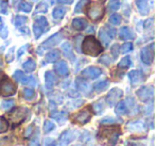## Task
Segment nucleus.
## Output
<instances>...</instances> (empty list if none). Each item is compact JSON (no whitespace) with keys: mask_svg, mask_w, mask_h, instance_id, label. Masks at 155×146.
Segmentation results:
<instances>
[{"mask_svg":"<svg viewBox=\"0 0 155 146\" xmlns=\"http://www.w3.org/2000/svg\"><path fill=\"white\" fill-rule=\"evenodd\" d=\"M119 134H120V130L118 128L105 127V128L100 130L99 134H98V139L105 146H114L118 141Z\"/></svg>","mask_w":155,"mask_h":146,"instance_id":"obj_1","label":"nucleus"},{"mask_svg":"<svg viewBox=\"0 0 155 146\" xmlns=\"http://www.w3.org/2000/svg\"><path fill=\"white\" fill-rule=\"evenodd\" d=\"M82 51L91 57H97L102 52V46L94 36H87L82 43Z\"/></svg>","mask_w":155,"mask_h":146,"instance_id":"obj_2","label":"nucleus"},{"mask_svg":"<svg viewBox=\"0 0 155 146\" xmlns=\"http://www.w3.org/2000/svg\"><path fill=\"white\" fill-rule=\"evenodd\" d=\"M62 39H63L62 33H61V32H56L54 35L50 36L49 39L47 40V41L44 42L41 45H39V47L37 48V54H43V52L45 51V50L50 49V48H52L53 46L58 45V44L60 43L61 41H62Z\"/></svg>","mask_w":155,"mask_h":146,"instance_id":"obj_3","label":"nucleus"},{"mask_svg":"<svg viewBox=\"0 0 155 146\" xmlns=\"http://www.w3.org/2000/svg\"><path fill=\"white\" fill-rule=\"evenodd\" d=\"M87 15L91 20H99L104 15V5L99 2H94L87 10Z\"/></svg>","mask_w":155,"mask_h":146,"instance_id":"obj_4","label":"nucleus"},{"mask_svg":"<svg viewBox=\"0 0 155 146\" xmlns=\"http://www.w3.org/2000/svg\"><path fill=\"white\" fill-rule=\"evenodd\" d=\"M16 93V85L11 81V80L7 79L0 82V94L2 96H11Z\"/></svg>","mask_w":155,"mask_h":146,"instance_id":"obj_5","label":"nucleus"},{"mask_svg":"<svg viewBox=\"0 0 155 146\" xmlns=\"http://www.w3.org/2000/svg\"><path fill=\"white\" fill-rule=\"evenodd\" d=\"M13 78L16 81L20 82V83L25 84V85H31V86L37 85V81L34 77H32V76H26L21 71H16L13 75Z\"/></svg>","mask_w":155,"mask_h":146,"instance_id":"obj_6","label":"nucleus"},{"mask_svg":"<svg viewBox=\"0 0 155 146\" xmlns=\"http://www.w3.org/2000/svg\"><path fill=\"white\" fill-rule=\"evenodd\" d=\"M27 114H28V109H26L24 107H20L15 109L10 114V118H11V122L13 124H20L26 118Z\"/></svg>","mask_w":155,"mask_h":146,"instance_id":"obj_7","label":"nucleus"},{"mask_svg":"<svg viewBox=\"0 0 155 146\" xmlns=\"http://www.w3.org/2000/svg\"><path fill=\"white\" fill-rule=\"evenodd\" d=\"M154 44H151L149 47H144L140 52V58L141 61L147 65H151L154 59Z\"/></svg>","mask_w":155,"mask_h":146,"instance_id":"obj_8","label":"nucleus"},{"mask_svg":"<svg viewBox=\"0 0 155 146\" xmlns=\"http://www.w3.org/2000/svg\"><path fill=\"white\" fill-rule=\"evenodd\" d=\"M48 27V22L44 16L38 17L34 23V26H33V30H34V35L36 39H38L41 34L45 31V28Z\"/></svg>","mask_w":155,"mask_h":146,"instance_id":"obj_9","label":"nucleus"},{"mask_svg":"<svg viewBox=\"0 0 155 146\" xmlns=\"http://www.w3.org/2000/svg\"><path fill=\"white\" fill-rule=\"evenodd\" d=\"M139 100L143 101V103H148L151 100L153 97V86H143V88L139 89L136 92Z\"/></svg>","mask_w":155,"mask_h":146,"instance_id":"obj_10","label":"nucleus"},{"mask_svg":"<svg viewBox=\"0 0 155 146\" xmlns=\"http://www.w3.org/2000/svg\"><path fill=\"white\" fill-rule=\"evenodd\" d=\"M122 95H123L122 90H120V89H118V88H114L113 90H110V92H108L107 96H106V101H107L108 105L112 107V106H114L115 103L122 97Z\"/></svg>","mask_w":155,"mask_h":146,"instance_id":"obj_11","label":"nucleus"},{"mask_svg":"<svg viewBox=\"0 0 155 146\" xmlns=\"http://www.w3.org/2000/svg\"><path fill=\"white\" fill-rule=\"evenodd\" d=\"M127 129L132 132H143L147 129V125L142 120H132L127 123Z\"/></svg>","mask_w":155,"mask_h":146,"instance_id":"obj_12","label":"nucleus"},{"mask_svg":"<svg viewBox=\"0 0 155 146\" xmlns=\"http://www.w3.org/2000/svg\"><path fill=\"white\" fill-rule=\"evenodd\" d=\"M101 74H102V71L99 67H96V66H89L82 71L83 77L88 78V79H96V78L99 77Z\"/></svg>","mask_w":155,"mask_h":146,"instance_id":"obj_13","label":"nucleus"},{"mask_svg":"<svg viewBox=\"0 0 155 146\" xmlns=\"http://www.w3.org/2000/svg\"><path fill=\"white\" fill-rule=\"evenodd\" d=\"M91 113H89V111L83 110V111H80L79 113H77L73 116V122L80 125H85L91 120Z\"/></svg>","mask_w":155,"mask_h":146,"instance_id":"obj_14","label":"nucleus"},{"mask_svg":"<svg viewBox=\"0 0 155 146\" xmlns=\"http://www.w3.org/2000/svg\"><path fill=\"white\" fill-rule=\"evenodd\" d=\"M129 79L131 81V84L133 86H136L137 84L141 83L143 81V75L139 71H131L129 73Z\"/></svg>","mask_w":155,"mask_h":146,"instance_id":"obj_15","label":"nucleus"},{"mask_svg":"<svg viewBox=\"0 0 155 146\" xmlns=\"http://www.w3.org/2000/svg\"><path fill=\"white\" fill-rule=\"evenodd\" d=\"M77 86H78V90L80 91L81 93H83L84 95H91V85L87 81L81 79V78H78L77 79Z\"/></svg>","mask_w":155,"mask_h":146,"instance_id":"obj_16","label":"nucleus"},{"mask_svg":"<svg viewBox=\"0 0 155 146\" xmlns=\"http://www.w3.org/2000/svg\"><path fill=\"white\" fill-rule=\"evenodd\" d=\"M54 71L60 76H63V77H65V76H67L69 74L68 65H67V63L65 61H60V62L56 63L54 65Z\"/></svg>","mask_w":155,"mask_h":146,"instance_id":"obj_17","label":"nucleus"},{"mask_svg":"<svg viewBox=\"0 0 155 146\" xmlns=\"http://www.w3.org/2000/svg\"><path fill=\"white\" fill-rule=\"evenodd\" d=\"M150 0H136V5L137 10L141 15H147L150 11V5H149Z\"/></svg>","mask_w":155,"mask_h":146,"instance_id":"obj_18","label":"nucleus"},{"mask_svg":"<svg viewBox=\"0 0 155 146\" xmlns=\"http://www.w3.org/2000/svg\"><path fill=\"white\" fill-rule=\"evenodd\" d=\"M74 137H75V134L72 130H66L65 132H63L62 134H61L60 142H61V144L66 145V144L70 143L71 141H73Z\"/></svg>","mask_w":155,"mask_h":146,"instance_id":"obj_19","label":"nucleus"},{"mask_svg":"<svg viewBox=\"0 0 155 146\" xmlns=\"http://www.w3.org/2000/svg\"><path fill=\"white\" fill-rule=\"evenodd\" d=\"M62 51L67 59H69L71 61H74V54H73L72 51V47H71V45L68 42H66V43H64L62 45Z\"/></svg>","mask_w":155,"mask_h":146,"instance_id":"obj_20","label":"nucleus"},{"mask_svg":"<svg viewBox=\"0 0 155 146\" xmlns=\"http://www.w3.org/2000/svg\"><path fill=\"white\" fill-rule=\"evenodd\" d=\"M45 82L47 89H52L54 84L56 83V77L53 75L52 71H46L45 73Z\"/></svg>","mask_w":155,"mask_h":146,"instance_id":"obj_21","label":"nucleus"},{"mask_svg":"<svg viewBox=\"0 0 155 146\" xmlns=\"http://www.w3.org/2000/svg\"><path fill=\"white\" fill-rule=\"evenodd\" d=\"M120 39L124 40V41L133 40V39H135V34H134V32L130 28L123 27V28H121V30H120Z\"/></svg>","mask_w":155,"mask_h":146,"instance_id":"obj_22","label":"nucleus"},{"mask_svg":"<svg viewBox=\"0 0 155 146\" xmlns=\"http://www.w3.org/2000/svg\"><path fill=\"white\" fill-rule=\"evenodd\" d=\"M72 27L78 31L84 30L87 27V22L84 18H74L72 20Z\"/></svg>","mask_w":155,"mask_h":146,"instance_id":"obj_23","label":"nucleus"},{"mask_svg":"<svg viewBox=\"0 0 155 146\" xmlns=\"http://www.w3.org/2000/svg\"><path fill=\"white\" fill-rule=\"evenodd\" d=\"M60 57H61L60 51L56 49H53L46 54L45 60H46V62H48V63H53V62H55V61H58V59H60Z\"/></svg>","mask_w":155,"mask_h":146,"instance_id":"obj_24","label":"nucleus"},{"mask_svg":"<svg viewBox=\"0 0 155 146\" xmlns=\"http://www.w3.org/2000/svg\"><path fill=\"white\" fill-rule=\"evenodd\" d=\"M51 117L58 120L61 125H63L67 120V113L66 112H53L51 114Z\"/></svg>","mask_w":155,"mask_h":146,"instance_id":"obj_25","label":"nucleus"},{"mask_svg":"<svg viewBox=\"0 0 155 146\" xmlns=\"http://www.w3.org/2000/svg\"><path fill=\"white\" fill-rule=\"evenodd\" d=\"M91 107L96 114H101L104 111V99H100V100L94 103Z\"/></svg>","mask_w":155,"mask_h":146,"instance_id":"obj_26","label":"nucleus"},{"mask_svg":"<svg viewBox=\"0 0 155 146\" xmlns=\"http://www.w3.org/2000/svg\"><path fill=\"white\" fill-rule=\"evenodd\" d=\"M22 67H24V69L27 73H32V71H35V68H36V63H35V61L32 60V59H29L28 61H26V62L22 64Z\"/></svg>","mask_w":155,"mask_h":146,"instance_id":"obj_27","label":"nucleus"},{"mask_svg":"<svg viewBox=\"0 0 155 146\" xmlns=\"http://www.w3.org/2000/svg\"><path fill=\"white\" fill-rule=\"evenodd\" d=\"M115 112H116L118 115H124L127 112V107L125 101H119L116 106V109H115Z\"/></svg>","mask_w":155,"mask_h":146,"instance_id":"obj_28","label":"nucleus"},{"mask_svg":"<svg viewBox=\"0 0 155 146\" xmlns=\"http://www.w3.org/2000/svg\"><path fill=\"white\" fill-rule=\"evenodd\" d=\"M108 85H110L108 80H102V81H99V82H97V83H95L94 88H95L96 92L100 93V92H102V91L105 90V89H107Z\"/></svg>","mask_w":155,"mask_h":146,"instance_id":"obj_29","label":"nucleus"},{"mask_svg":"<svg viewBox=\"0 0 155 146\" xmlns=\"http://www.w3.org/2000/svg\"><path fill=\"white\" fill-rule=\"evenodd\" d=\"M99 37H100V41H101L102 44L104 45V47L108 46V44H110V37L108 36L107 33H106V31L104 30V29H101V30H100Z\"/></svg>","mask_w":155,"mask_h":146,"instance_id":"obj_30","label":"nucleus"},{"mask_svg":"<svg viewBox=\"0 0 155 146\" xmlns=\"http://www.w3.org/2000/svg\"><path fill=\"white\" fill-rule=\"evenodd\" d=\"M65 13H66V10L64 9V8H55V9L53 10V13H52V16H53L54 19H62L63 16L65 15Z\"/></svg>","mask_w":155,"mask_h":146,"instance_id":"obj_31","label":"nucleus"},{"mask_svg":"<svg viewBox=\"0 0 155 146\" xmlns=\"http://www.w3.org/2000/svg\"><path fill=\"white\" fill-rule=\"evenodd\" d=\"M28 23V17H26V16H21V15H18L15 17V19H14V24H15L16 27H21L24 26L25 24H27Z\"/></svg>","mask_w":155,"mask_h":146,"instance_id":"obj_32","label":"nucleus"},{"mask_svg":"<svg viewBox=\"0 0 155 146\" xmlns=\"http://www.w3.org/2000/svg\"><path fill=\"white\" fill-rule=\"evenodd\" d=\"M0 35H1L2 39H7L8 35H9V30H8V28L5 27V23L1 19V17H0Z\"/></svg>","mask_w":155,"mask_h":146,"instance_id":"obj_33","label":"nucleus"},{"mask_svg":"<svg viewBox=\"0 0 155 146\" xmlns=\"http://www.w3.org/2000/svg\"><path fill=\"white\" fill-rule=\"evenodd\" d=\"M131 64H132L131 58H130V57H124L123 59H121L118 66L120 67V68H127L129 66H131Z\"/></svg>","mask_w":155,"mask_h":146,"instance_id":"obj_34","label":"nucleus"},{"mask_svg":"<svg viewBox=\"0 0 155 146\" xmlns=\"http://www.w3.org/2000/svg\"><path fill=\"white\" fill-rule=\"evenodd\" d=\"M87 3H88V0H79V2L77 3L74 8V12L75 13H81Z\"/></svg>","mask_w":155,"mask_h":146,"instance_id":"obj_35","label":"nucleus"},{"mask_svg":"<svg viewBox=\"0 0 155 146\" xmlns=\"http://www.w3.org/2000/svg\"><path fill=\"white\" fill-rule=\"evenodd\" d=\"M9 129V122L5 117L0 116V133H3Z\"/></svg>","mask_w":155,"mask_h":146,"instance_id":"obj_36","label":"nucleus"},{"mask_svg":"<svg viewBox=\"0 0 155 146\" xmlns=\"http://www.w3.org/2000/svg\"><path fill=\"white\" fill-rule=\"evenodd\" d=\"M14 105H15V101H14L13 99H10V100L2 101L1 107H2V109L5 110V111H9V110H11L12 108L14 107Z\"/></svg>","mask_w":155,"mask_h":146,"instance_id":"obj_37","label":"nucleus"},{"mask_svg":"<svg viewBox=\"0 0 155 146\" xmlns=\"http://www.w3.org/2000/svg\"><path fill=\"white\" fill-rule=\"evenodd\" d=\"M107 7L108 10H110V11H117L120 8V1L119 0H110Z\"/></svg>","mask_w":155,"mask_h":146,"instance_id":"obj_38","label":"nucleus"},{"mask_svg":"<svg viewBox=\"0 0 155 146\" xmlns=\"http://www.w3.org/2000/svg\"><path fill=\"white\" fill-rule=\"evenodd\" d=\"M110 24L114 25V26H118L121 24V16L119 14H113L110 17Z\"/></svg>","mask_w":155,"mask_h":146,"instance_id":"obj_39","label":"nucleus"},{"mask_svg":"<svg viewBox=\"0 0 155 146\" xmlns=\"http://www.w3.org/2000/svg\"><path fill=\"white\" fill-rule=\"evenodd\" d=\"M19 9L21 10V11L26 12V13H29V12L32 11V5H31V3H29V2L21 1V2L19 3Z\"/></svg>","mask_w":155,"mask_h":146,"instance_id":"obj_40","label":"nucleus"},{"mask_svg":"<svg viewBox=\"0 0 155 146\" xmlns=\"http://www.w3.org/2000/svg\"><path fill=\"white\" fill-rule=\"evenodd\" d=\"M117 123H120L119 120H116V118H113L110 116H107V117H104L100 120V124L102 125H107V124H117Z\"/></svg>","mask_w":155,"mask_h":146,"instance_id":"obj_41","label":"nucleus"},{"mask_svg":"<svg viewBox=\"0 0 155 146\" xmlns=\"http://www.w3.org/2000/svg\"><path fill=\"white\" fill-rule=\"evenodd\" d=\"M54 128H55V125L52 122H50V120H46V122L44 123V131H45V133L50 132V131H52Z\"/></svg>","mask_w":155,"mask_h":146,"instance_id":"obj_42","label":"nucleus"},{"mask_svg":"<svg viewBox=\"0 0 155 146\" xmlns=\"http://www.w3.org/2000/svg\"><path fill=\"white\" fill-rule=\"evenodd\" d=\"M22 94H24L25 98L28 99V100H30V99H32L33 97H34L35 92H34V90H32V89H25L24 92H22Z\"/></svg>","mask_w":155,"mask_h":146,"instance_id":"obj_43","label":"nucleus"},{"mask_svg":"<svg viewBox=\"0 0 155 146\" xmlns=\"http://www.w3.org/2000/svg\"><path fill=\"white\" fill-rule=\"evenodd\" d=\"M47 11H48V5L45 2V1H41V2H39L38 5L36 7V13H38V12L46 13Z\"/></svg>","mask_w":155,"mask_h":146,"instance_id":"obj_44","label":"nucleus"},{"mask_svg":"<svg viewBox=\"0 0 155 146\" xmlns=\"http://www.w3.org/2000/svg\"><path fill=\"white\" fill-rule=\"evenodd\" d=\"M132 49H133V45H132V43H125L121 46L120 51L122 52V54H127V52L131 51Z\"/></svg>","mask_w":155,"mask_h":146,"instance_id":"obj_45","label":"nucleus"},{"mask_svg":"<svg viewBox=\"0 0 155 146\" xmlns=\"http://www.w3.org/2000/svg\"><path fill=\"white\" fill-rule=\"evenodd\" d=\"M39 145H41V143H39L38 135H37V137H34V139L31 140L28 144V146H39Z\"/></svg>","mask_w":155,"mask_h":146,"instance_id":"obj_46","label":"nucleus"},{"mask_svg":"<svg viewBox=\"0 0 155 146\" xmlns=\"http://www.w3.org/2000/svg\"><path fill=\"white\" fill-rule=\"evenodd\" d=\"M118 48H119V45H117V44L113 46V48H112V54H113V56H114V59H116L117 57H118V54H119Z\"/></svg>","mask_w":155,"mask_h":146,"instance_id":"obj_47","label":"nucleus"},{"mask_svg":"<svg viewBox=\"0 0 155 146\" xmlns=\"http://www.w3.org/2000/svg\"><path fill=\"white\" fill-rule=\"evenodd\" d=\"M106 30L108 31V32H106V33H107V35L110 37V39H112V37H115V35H116V30H115V29H112L110 27H106Z\"/></svg>","mask_w":155,"mask_h":146,"instance_id":"obj_48","label":"nucleus"},{"mask_svg":"<svg viewBox=\"0 0 155 146\" xmlns=\"http://www.w3.org/2000/svg\"><path fill=\"white\" fill-rule=\"evenodd\" d=\"M100 62L104 63L105 65H108V64H110V58H108L107 56H104V57H102V59H100Z\"/></svg>","mask_w":155,"mask_h":146,"instance_id":"obj_49","label":"nucleus"},{"mask_svg":"<svg viewBox=\"0 0 155 146\" xmlns=\"http://www.w3.org/2000/svg\"><path fill=\"white\" fill-rule=\"evenodd\" d=\"M32 131H33V126H30V127H29V128L26 130V132H25V137H30V135L32 134Z\"/></svg>","mask_w":155,"mask_h":146,"instance_id":"obj_50","label":"nucleus"},{"mask_svg":"<svg viewBox=\"0 0 155 146\" xmlns=\"http://www.w3.org/2000/svg\"><path fill=\"white\" fill-rule=\"evenodd\" d=\"M58 3H62V5H71L73 2V0H58Z\"/></svg>","mask_w":155,"mask_h":146,"instance_id":"obj_51","label":"nucleus"},{"mask_svg":"<svg viewBox=\"0 0 155 146\" xmlns=\"http://www.w3.org/2000/svg\"><path fill=\"white\" fill-rule=\"evenodd\" d=\"M25 50H26V46H22V47L20 48V50H18V58L22 56V54L25 52Z\"/></svg>","mask_w":155,"mask_h":146,"instance_id":"obj_52","label":"nucleus"},{"mask_svg":"<svg viewBox=\"0 0 155 146\" xmlns=\"http://www.w3.org/2000/svg\"><path fill=\"white\" fill-rule=\"evenodd\" d=\"M152 23H153V18H150L148 22H146V28H148V27H152Z\"/></svg>","mask_w":155,"mask_h":146,"instance_id":"obj_53","label":"nucleus"},{"mask_svg":"<svg viewBox=\"0 0 155 146\" xmlns=\"http://www.w3.org/2000/svg\"><path fill=\"white\" fill-rule=\"evenodd\" d=\"M127 146H140V145H137V144H136V145H133L132 143H127Z\"/></svg>","mask_w":155,"mask_h":146,"instance_id":"obj_54","label":"nucleus"},{"mask_svg":"<svg viewBox=\"0 0 155 146\" xmlns=\"http://www.w3.org/2000/svg\"><path fill=\"white\" fill-rule=\"evenodd\" d=\"M1 74H2V71H0V76H1Z\"/></svg>","mask_w":155,"mask_h":146,"instance_id":"obj_55","label":"nucleus"}]
</instances>
